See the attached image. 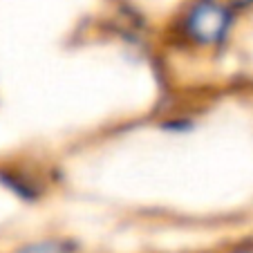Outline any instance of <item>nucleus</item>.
Instances as JSON below:
<instances>
[{"label": "nucleus", "instance_id": "nucleus-2", "mask_svg": "<svg viewBox=\"0 0 253 253\" xmlns=\"http://www.w3.org/2000/svg\"><path fill=\"white\" fill-rule=\"evenodd\" d=\"M20 253H70V247L63 242H39V244H32V247H25Z\"/></svg>", "mask_w": 253, "mask_h": 253}, {"label": "nucleus", "instance_id": "nucleus-1", "mask_svg": "<svg viewBox=\"0 0 253 253\" xmlns=\"http://www.w3.org/2000/svg\"><path fill=\"white\" fill-rule=\"evenodd\" d=\"M186 34L200 45H217L224 41L231 27V14L226 7L217 5L213 0H202L186 14Z\"/></svg>", "mask_w": 253, "mask_h": 253}, {"label": "nucleus", "instance_id": "nucleus-3", "mask_svg": "<svg viewBox=\"0 0 253 253\" xmlns=\"http://www.w3.org/2000/svg\"><path fill=\"white\" fill-rule=\"evenodd\" d=\"M231 5H235V7H247V5H251L253 0H229Z\"/></svg>", "mask_w": 253, "mask_h": 253}]
</instances>
